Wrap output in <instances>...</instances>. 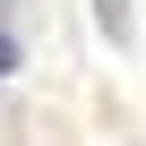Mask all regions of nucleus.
<instances>
[{
	"label": "nucleus",
	"instance_id": "f257e3e1",
	"mask_svg": "<svg viewBox=\"0 0 146 146\" xmlns=\"http://www.w3.org/2000/svg\"><path fill=\"white\" fill-rule=\"evenodd\" d=\"M9 69H17V35H0V78H9Z\"/></svg>",
	"mask_w": 146,
	"mask_h": 146
}]
</instances>
